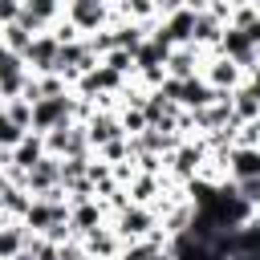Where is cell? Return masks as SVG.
Instances as JSON below:
<instances>
[{
    "label": "cell",
    "instance_id": "obj_1",
    "mask_svg": "<svg viewBox=\"0 0 260 260\" xmlns=\"http://www.w3.org/2000/svg\"><path fill=\"white\" fill-rule=\"evenodd\" d=\"M207 142L203 138H183L171 154H162V167L179 179V183H187V179H195V175H203V162H207Z\"/></svg>",
    "mask_w": 260,
    "mask_h": 260
},
{
    "label": "cell",
    "instance_id": "obj_2",
    "mask_svg": "<svg viewBox=\"0 0 260 260\" xmlns=\"http://www.w3.org/2000/svg\"><path fill=\"white\" fill-rule=\"evenodd\" d=\"M98 65V53H93V45H89V37H77V41H65L61 49H57V61H53V73H61L69 85L85 73V69H93Z\"/></svg>",
    "mask_w": 260,
    "mask_h": 260
},
{
    "label": "cell",
    "instance_id": "obj_3",
    "mask_svg": "<svg viewBox=\"0 0 260 260\" xmlns=\"http://www.w3.org/2000/svg\"><path fill=\"white\" fill-rule=\"evenodd\" d=\"M73 106H77V93H73V89L57 93V98H37V102H32V126H28V130L49 134L53 126L73 122Z\"/></svg>",
    "mask_w": 260,
    "mask_h": 260
},
{
    "label": "cell",
    "instance_id": "obj_4",
    "mask_svg": "<svg viewBox=\"0 0 260 260\" xmlns=\"http://www.w3.org/2000/svg\"><path fill=\"white\" fill-rule=\"evenodd\" d=\"M45 150L53 158H69V154H93L89 146V134H85V122H61L45 134Z\"/></svg>",
    "mask_w": 260,
    "mask_h": 260
},
{
    "label": "cell",
    "instance_id": "obj_5",
    "mask_svg": "<svg viewBox=\"0 0 260 260\" xmlns=\"http://www.w3.org/2000/svg\"><path fill=\"white\" fill-rule=\"evenodd\" d=\"M158 228V211L150 203H122L118 207V219H114V232L130 244V240H146L150 232Z\"/></svg>",
    "mask_w": 260,
    "mask_h": 260
},
{
    "label": "cell",
    "instance_id": "obj_6",
    "mask_svg": "<svg viewBox=\"0 0 260 260\" xmlns=\"http://www.w3.org/2000/svg\"><path fill=\"white\" fill-rule=\"evenodd\" d=\"M65 20L81 37H89L110 24V0H65Z\"/></svg>",
    "mask_w": 260,
    "mask_h": 260
},
{
    "label": "cell",
    "instance_id": "obj_7",
    "mask_svg": "<svg viewBox=\"0 0 260 260\" xmlns=\"http://www.w3.org/2000/svg\"><path fill=\"white\" fill-rule=\"evenodd\" d=\"M215 53H223V57H232V61H236V65H240L244 73L260 65V49H256V45H252V41H248V37H244V32H240L236 24H223V37H219V45H215Z\"/></svg>",
    "mask_w": 260,
    "mask_h": 260
},
{
    "label": "cell",
    "instance_id": "obj_8",
    "mask_svg": "<svg viewBox=\"0 0 260 260\" xmlns=\"http://www.w3.org/2000/svg\"><path fill=\"white\" fill-rule=\"evenodd\" d=\"M199 77L211 85V89H236L240 81H244V69L232 61V57H223V53H215L211 61H203V69H199Z\"/></svg>",
    "mask_w": 260,
    "mask_h": 260
},
{
    "label": "cell",
    "instance_id": "obj_9",
    "mask_svg": "<svg viewBox=\"0 0 260 260\" xmlns=\"http://www.w3.org/2000/svg\"><path fill=\"white\" fill-rule=\"evenodd\" d=\"M57 49H61V41H57L53 32H37V37L28 41V49H24V65H28V73H53Z\"/></svg>",
    "mask_w": 260,
    "mask_h": 260
},
{
    "label": "cell",
    "instance_id": "obj_10",
    "mask_svg": "<svg viewBox=\"0 0 260 260\" xmlns=\"http://www.w3.org/2000/svg\"><path fill=\"white\" fill-rule=\"evenodd\" d=\"M85 134H89V146H93V150L106 146V142H114V138H126V130H122V122H118L114 110H89Z\"/></svg>",
    "mask_w": 260,
    "mask_h": 260
},
{
    "label": "cell",
    "instance_id": "obj_11",
    "mask_svg": "<svg viewBox=\"0 0 260 260\" xmlns=\"http://www.w3.org/2000/svg\"><path fill=\"white\" fill-rule=\"evenodd\" d=\"M53 187H61V158L45 154L41 162L28 167V175H24V191H28V195H45V191H53Z\"/></svg>",
    "mask_w": 260,
    "mask_h": 260
},
{
    "label": "cell",
    "instance_id": "obj_12",
    "mask_svg": "<svg viewBox=\"0 0 260 260\" xmlns=\"http://www.w3.org/2000/svg\"><path fill=\"white\" fill-rule=\"evenodd\" d=\"M167 77H195L199 69H203V49H195V45H175L171 53H167Z\"/></svg>",
    "mask_w": 260,
    "mask_h": 260
},
{
    "label": "cell",
    "instance_id": "obj_13",
    "mask_svg": "<svg viewBox=\"0 0 260 260\" xmlns=\"http://www.w3.org/2000/svg\"><path fill=\"white\" fill-rule=\"evenodd\" d=\"M215 102V89L195 73V77H183L179 81V89H175V106L179 110H203V106H211Z\"/></svg>",
    "mask_w": 260,
    "mask_h": 260
},
{
    "label": "cell",
    "instance_id": "obj_14",
    "mask_svg": "<svg viewBox=\"0 0 260 260\" xmlns=\"http://www.w3.org/2000/svg\"><path fill=\"white\" fill-rule=\"evenodd\" d=\"M122 244H126V240H122L114 228H106V223H98L93 232L81 236V248H85L89 256H102V260H114V256L122 252Z\"/></svg>",
    "mask_w": 260,
    "mask_h": 260
},
{
    "label": "cell",
    "instance_id": "obj_15",
    "mask_svg": "<svg viewBox=\"0 0 260 260\" xmlns=\"http://www.w3.org/2000/svg\"><path fill=\"white\" fill-rule=\"evenodd\" d=\"M219 158L228 162V175H232V179H252V175H260V146H228Z\"/></svg>",
    "mask_w": 260,
    "mask_h": 260
},
{
    "label": "cell",
    "instance_id": "obj_16",
    "mask_svg": "<svg viewBox=\"0 0 260 260\" xmlns=\"http://www.w3.org/2000/svg\"><path fill=\"white\" fill-rule=\"evenodd\" d=\"M219 37H223V20L215 16V12H195V28H191V45L195 49H215L219 45Z\"/></svg>",
    "mask_w": 260,
    "mask_h": 260
},
{
    "label": "cell",
    "instance_id": "obj_17",
    "mask_svg": "<svg viewBox=\"0 0 260 260\" xmlns=\"http://www.w3.org/2000/svg\"><path fill=\"white\" fill-rule=\"evenodd\" d=\"M102 223V203L98 199H81V203H69V228H73V236L81 240L85 232H93Z\"/></svg>",
    "mask_w": 260,
    "mask_h": 260
},
{
    "label": "cell",
    "instance_id": "obj_18",
    "mask_svg": "<svg viewBox=\"0 0 260 260\" xmlns=\"http://www.w3.org/2000/svg\"><path fill=\"white\" fill-rule=\"evenodd\" d=\"M167 53H171V45H167V41H158V37H146V41L134 49V73H146V69H158V65H167Z\"/></svg>",
    "mask_w": 260,
    "mask_h": 260
},
{
    "label": "cell",
    "instance_id": "obj_19",
    "mask_svg": "<svg viewBox=\"0 0 260 260\" xmlns=\"http://www.w3.org/2000/svg\"><path fill=\"white\" fill-rule=\"evenodd\" d=\"M45 154H49V150H45V134H37V130H28V134L8 150V158H12L16 167H24V171H28L32 162H41Z\"/></svg>",
    "mask_w": 260,
    "mask_h": 260
},
{
    "label": "cell",
    "instance_id": "obj_20",
    "mask_svg": "<svg viewBox=\"0 0 260 260\" xmlns=\"http://www.w3.org/2000/svg\"><path fill=\"white\" fill-rule=\"evenodd\" d=\"M126 195H130V203H150L154 195H162V175L134 171V179L126 183Z\"/></svg>",
    "mask_w": 260,
    "mask_h": 260
},
{
    "label": "cell",
    "instance_id": "obj_21",
    "mask_svg": "<svg viewBox=\"0 0 260 260\" xmlns=\"http://www.w3.org/2000/svg\"><path fill=\"white\" fill-rule=\"evenodd\" d=\"M24 244H28V228L24 223H16V219L12 223H0V260H12Z\"/></svg>",
    "mask_w": 260,
    "mask_h": 260
},
{
    "label": "cell",
    "instance_id": "obj_22",
    "mask_svg": "<svg viewBox=\"0 0 260 260\" xmlns=\"http://www.w3.org/2000/svg\"><path fill=\"white\" fill-rule=\"evenodd\" d=\"M28 41H32V32H28V28H20L16 20H8V24H0V45H4V49H12V53H20V57H24V49H28Z\"/></svg>",
    "mask_w": 260,
    "mask_h": 260
},
{
    "label": "cell",
    "instance_id": "obj_23",
    "mask_svg": "<svg viewBox=\"0 0 260 260\" xmlns=\"http://www.w3.org/2000/svg\"><path fill=\"white\" fill-rule=\"evenodd\" d=\"M118 122H122V130H126V138H134V134H142L150 122H146V114H142V106H122V114H118Z\"/></svg>",
    "mask_w": 260,
    "mask_h": 260
},
{
    "label": "cell",
    "instance_id": "obj_24",
    "mask_svg": "<svg viewBox=\"0 0 260 260\" xmlns=\"http://www.w3.org/2000/svg\"><path fill=\"white\" fill-rule=\"evenodd\" d=\"M98 61H102V65H110V69H114V73H122V77H130V73H134V53H126V49H106Z\"/></svg>",
    "mask_w": 260,
    "mask_h": 260
},
{
    "label": "cell",
    "instance_id": "obj_25",
    "mask_svg": "<svg viewBox=\"0 0 260 260\" xmlns=\"http://www.w3.org/2000/svg\"><path fill=\"white\" fill-rule=\"evenodd\" d=\"M4 114H8L16 126H24V130L32 126V102H28V98H8V102H4Z\"/></svg>",
    "mask_w": 260,
    "mask_h": 260
},
{
    "label": "cell",
    "instance_id": "obj_26",
    "mask_svg": "<svg viewBox=\"0 0 260 260\" xmlns=\"http://www.w3.org/2000/svg\"><path fill=\"white\" fill-rule=\"evenodd\" d=\"M232 187H236V195H240L248 207L260 211V175H252V179H232Z\"/></svg>",
    "mask_w": 260,
    "mask_h": 260
},
{
    "label": "cell",
    "instance_id": "obj_27",
    "mask_svg": "<svg viewBox=\"0 0 260 260\" xmlns=\"http://www.w3.org/2000/svg\"><path fill=\"white\" fill-rule=\"evenodd\" d=\"M24 134H28L24 126H16V122H12L8 114H0V150H12V146H16L20 138H24Z\"/></svg>",
    "mask_w": 260,
    "mask_h": 260
},
{
    "label": "cell",
    "instance_id": "obj_28",
    "mask_svg": "<svg viewBox=\"0 0 260 260\" xmlns=\"http://www.w3.org/2000/svg\"><path fill=\"white\" fill-rule=\"evenodd\" d=\"M20 4H24V0H0V24H8V20H16V12H20Z\"/></svg>",
    "mask_w": 260,
    "mask_h": 260
},
{
    "label": "cell",
    "instance_id": "obj_29",
    "mask_svg": "<svg viewBox=\"0 0 260 260\" xmlns=\"http://www.w3.org/2000/svg\"><path fill=\"white\" fill-rule=\"evenodd\" d=\"M240 32H244V37H248V41H252V45L260 49V16H256V20H248V24L240 28Z\"/></svg>",
    "mask_w": 260,
    "mask_h": 260
},
{
    "label": "cell",
    "instance_id": "obj_30",
    "mask_svg": "<svg viewBox=\"0 0 260 260\" xmlns=\"http://www.w3.org/2000/svg\"><path fill=\"white\" fill-rule=\"evenodd\" d=\"M12 187H16V183H12V179H8L4 171H0V207H4V199L12 195Z\"/></svg>",
    "mask_w": 260,
    "mask_h": 260
},
{
    "label": "cell",
    "instance_id": "obj_31",
    "mask_svg": "<svg viewBox=\"0 0 260 260\" xmlns=\"http://www.w3.org/2000/svg\"><path fill=\"white\" fill-rule=\"evenodd\" d=\"M248 4H252V8H256V16H260V0H248Z\"/></svg>",
    "mask_w": 260,
    "mask_h": 260
},
{
    "label": "cell",
    "instance_id": "obj_32",
    "mask_svg": "<svg viewBox=\"0 0 260 260\" xmlns=\"http://www.w3.org/2000/svg\"><path fill=\"white\" fill-rule=\"evenodd\" d=\"M81 260H102V256H89V252H85V256H81Z\"/></svg>",
    "mask_w": 260,
    "mask_h": 260
},
{
    "label": "cell",
    "instance_id": "obj_33",
    "mask_svg": "<svg viewBox=\"0 0 260 260\" xmlns=\"http://www.w3.org/2000/svg\"><path fill=\"white\" fill-rule=\"evenodd\" d=\"M0 114H4V98H0Z\"/></svg>",
    "mask_w": 260,
    "mask_h": 260
}]
</instances>
